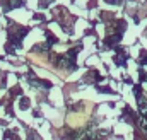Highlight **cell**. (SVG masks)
Here are the masks:
<instances>
[{
	"instance_id": "1",
	"label": "cell",
	"mask_w": 147,
	"mask_h": 140,
	"mask_svg": "<svg viewBox=\"0 0 147 140\" xmlns=\"http://www.w3.org/2000/svg\"><path fill=\"white\" fill-rule=\"evenodd\" d=\"M91 111H92V103H86V111H82V113H70L67 116V123L72 128H82L86 125Z\"/></svg>"
},
{
	"instance_id": "2",
	"label": "cell",
	"mask_w": 147,
	"mask_h": 140,
	"mask_svg": "<svg viewBox=\"0 0 147 140\" xmlns=\"http://www.w3.org/2000/svg\"><path fill=\"white\" fill-rule=\"evenodd\" d=\"M28 58L34 63H39L41 67H46V69H51V63L46 60L45 55H36V53H28Z\"/></svg>"
}]
</instances>
